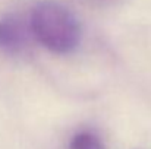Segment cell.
Masks as SVG:
<instances>
[{
    "label": "cell",
    "mask_w": 151,
    "mask_h": 149,
    "mask_svg": "<svg viewBox=\"0 0 151 149\" xmlns=\"http://www.w3.org/2000/svg\"><path fill=\"white\" fill-rule=\"evenodd\" d=\"M70 149H106V146L96 133L84 130L72 138Z\"/></svg>",
    "instance_id": "3"
},
{
    "label": "cell",
    "mask_w": 151,
    "mask_h": 149,
    "mask_svg": "<svg viewBox=\"0 0 151 149\" xmlns=\"http://www.w3.org/2000/svg\"><path fill=\"white\" fill-rule=\"evenodd\" d=\"M34 38L56 54H66L81 43V25L76 16L54 0L38 1L29 16Z\"/></svg>",
    "instance_id": "1"
},
{
    "label": "cell",
    "mask_w": 151,
    "mask_h": 149,
    "mask_svg": "<svg viewBox=\"0 0 151 149\" xmlns=\"http://www.w3.org/2000/svg\"><path fill=\"white\" fill-rule=\"evenodd\" d=\"M32 31L29 21L19 15H6L0 19V48L7 54H22L29 47Z\"/></svg>",
    "instance_id": "2"
}]
</instances>
